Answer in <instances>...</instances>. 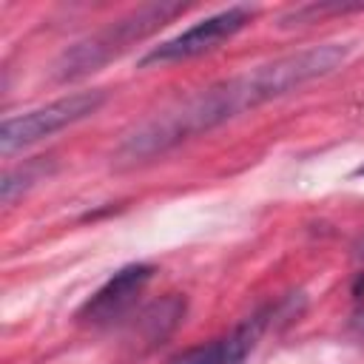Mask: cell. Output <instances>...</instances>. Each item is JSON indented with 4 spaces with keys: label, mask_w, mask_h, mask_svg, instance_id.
Here are the masks:
<instances>
[{
    "label": "cell",
    "mask_w": 364,
    "mask_h": 364,
    "mask_svg": "<svg viewBox=\"0 0 364 364\" xmlns=\"http://www.w3.org/2000/svg\"><path fill=\"white\" fill-rule=\"evenodd\" d=\"M347 54H350V46L324 43V46H313V48H304L296 54H284L273 63L256 65L245 74H236L230 80L208 85V88L156 111L136 128H131L114 151V165L131 168V165L148 162L191 136L213 131L222 122H228L250 108H259L262 102L284 97V94L296 91L299 85L313 82L318 77H327L347 60Z\"/></svg>",
    "instance_id": "cell-1"
},
{
    "label": "cell",
    "mask_w": 364,
    "mask_h": 364,
    "mask_svg": "<svg viewBox=\"0 0 364 364\" xmlns=\"http://www.w3.org/2000/svg\"><path fill=\"white\" fill-rule=\"evenodd\" d=\"M185 9H188V3H179V0H156V3H145L122 17L111 20L105 28H100V31L88 34L85 40L74 43L71 48H65L54 63V77L60 82H74L80 77L100 71L105 63L119 57L134 43L159 31L165 23L179 17Z\"/></svg>",
    "instance_id": "cell-2"
},
{
    "label": "cell",
    "mask_w": 364,
    "mask_h": 364,
    "mask_svg": "<svg viewBox=\"0 0 364 364\" xmlns=\"http://www.w3.org/2000/svg\"><path fill=\"white\" fill-rule=\"evenodd\" d=\"M105 102V91L94 88V91H77L68 97H60L43 108L26 111L20 117H9L0 125V154L9 156L26 145H34L85 117H91L94 111H100V105Z\"/></svg>",
    "instance_id": "cell-3"
},
{
    "label": "cell",
    "mask_w": 364,
    "mask_h": 364,
    "mask_svg": "<svg viewBox=\"0 0 364 364\" xmlns=\"http://www.w3.org/2000/svg\"><path fill=\"white\" fill-rule=\"evenodd\" d=\"M253 20V9L247 6H230L225 11H216L205 20H199L196 26L185 28L182 34L159 43L156 48H151L139 65H162V63H179V60H191V57H199L210 48H216L219 43L230 40L236 31H242L247 23Z\"/></svg>",
    "instance_id": "cell-4"
},
{
    "label": "cell",
    "mask_w": 364,
    "mask_h": 364,
    "mask_svg": "<svg viewBox=\"0 0 364 364\" xmlns=\"http://www.w3.org/2000/svg\"><path fill=\"white\" fill-rule=\"evenodd\" d=\"M154 267L151 264H128L122 270H117L80 310L82 321L91 324H108L114 318H119L134 301L136 296L145 290V284L151 282Z\"/></svg>",
    "instance_id": "cell-5"
},
{
    "label": "cell",
    "mask_w": 364,
    "mask_h": 364,
    "mask_svg": "<svg viewBox=\"0 0 364 364\" xmlns=\"http://www.w3.org/2000/svg\"><path fill=\"white\" fill-rule=\"evenodd\" d=\"M270 316H273V307H264V310L247 316L228 336H222V338H216L210 344H202V347L188 350L173 364H242L253 353V347L259 344V338H262Z\"/></svg>",
    "instance_id": "cell-6"
},
{
    "label": "cell",
    "mask_w": 364,
    "mask_h": 364,
    "mask_svg": "<svg viewBox=\"0 0 364 364\" xmlns=\"http://www.w3.org/2000/svg\"><path fill=\"white\" fill-rule=\"evenodd\" d=\"M185 307H188L185 299L176 296V293H168V296L151 301V304L142 310L139 321H136L142 338H145L148 344H162V341L179 327V321L185 318Z\"/></svg>",
    "instance_id": "cell-7"
},
{
    "label": "cell",
    "mask_w": 364,
    "mask_h": 364,
    "mask_svg": "<svg viewBox=\"0 0 364 364\" xmlns=\"http://www.w3.org/2000/svg\"><path fill=\"white\" fill-rule=\"evenodd\" d=\"M54 171V159L51 156H37V159H28L17 168H9L3 173V182H0V199L3 205H11L17 196H23L26 191H31L37 182H43L48 173Z\"/></svg>",
    "instance_id": "cell-8"
},
{
    "label": "cell",
    "mask_w": 364,
    "mask_h": 364,
    "mask_svg": "<svg viewBox=\"0 0 364 364\" xmlns=\"http://www.w3.org/2000/svg\"><path fill=\"white\" fill-rule=\"evenodd\" d=\"M350 11H364V3H310V6H299V9H293L282 17V26H304V23H316V17H324V14H350Z\"/></svg>",
    "instance_id": "cell-9"
},
{
    "label": "cell",
    "mask_w": 364,
    "mask_h": 364,
    "mask_svg": "<svg viewBox=\"0 0 364 364\" xmlns=\"http://www.w3.org/2000/svg\"><path fill=\"white\" fill-rule=\"evenodd\" d=\"M353 296H358V299H364V273L355 279V284H353Z\"/></svg>",
    "instance_id": "cell-10"
},
{
    "label": "cell",
    "mask_w": 364,
    "mask_h": 364,
    "mask_svg": "<svg viewBox=\"0 0 364 364\" xmlns=\"http://www.w3.org/2000/svg\"><path fill=\"white\" fill-rule=\"evenodd\" d=\"M353 327H355V330L364 336V310H358V313L353 316Z\"/></svg>",
    "instance_id": "cell-11"
},
{
    "label": "cell",
    "mask_w": 364,
    "mask_h": 364,
    "mask_svg": "<svg viewBox=\"0 0 364 364\" xmlns=\"http://www.w3.org/2000/svg\"><path fill=\"white\" fill-rule=\"evenodd\" d=\"M355 176H364V165H361V168H355Z\"/></svg>",
    "instance_id": "cell-12"
},
{
    "label": "cell",
    "mask_w": 364,
    "mask_h": 364,
    "mask_svg": "<svg viewBox=\"0 0 364 364\" xmlns=\"http://www.w3.org/2000/svg\"><path fill=\"white\" fill-rule=\"evenodd\" d=\"M361 253H364V242H361Z\"/></svg>",
    "instance_id": "cell-13"
}]
</instances>
